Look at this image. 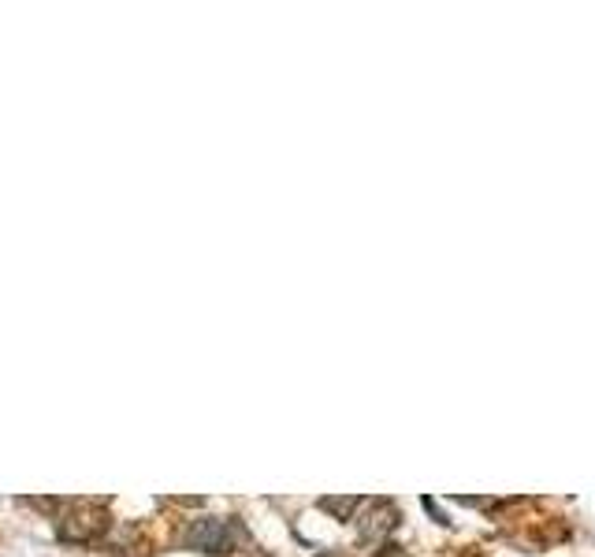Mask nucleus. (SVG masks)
I'll return each instance as SVG.
<instances>
[{
  "mask_svg": "<svg viewBox=\"0 0 595 557\" xmlns=\"http://www.w3.org/2000/svg\"><path fill=\"white\" fill-rule=\"evenodd\" d=\"M186 546H194L201 554H227L235 546V532L227 520H198L190 532H186Z\"/></svg>",
  "mask_w": 595,
  "mask_h": 557,
  "instance_id": "f257e3e1",
  "label": "nucleus"
},
{
  "mask_svg": "<svg viewBox=\"0 0 595 557\" xmlns=\"http://www.w3.org/2000/svg\"><path fill=\"white\" fill-rule=\"evenodd\" d=\"M395 506L391 502H369V520H361V535L369 539V543H376V539H384L391 528H395Z\"/></svg>",
  "mask_w": 595,
  "mask_h": 557,
  "instance_id": "f03ea898",
  "label": "nucleus"
},
{
  "mask_svg": "<svg viewBox=\"0 0 595 557\" xmlns=\"http://www.w3.org/2000/svg\"><path fill=\"white\" fill-rule=\"evenodd\" d=\"M357 506V498H324V509H328V513H350V509Z\"/></svg>",
  "mask_w": 595,
  "mask_h": 557,
  "instance_id": "7ed1b4c3",
  "label": "nucleus"
}]
</instances>
